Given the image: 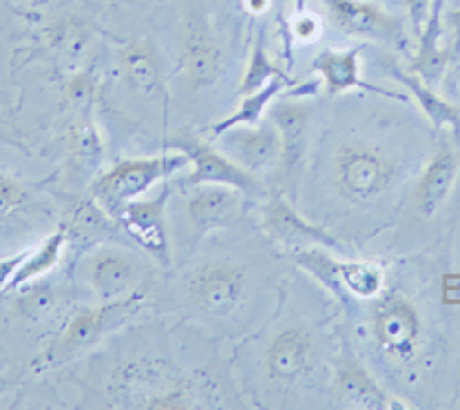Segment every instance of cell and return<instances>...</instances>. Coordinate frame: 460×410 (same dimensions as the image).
Segmentation results:
<instances>
[{
	"label": "cell",
	"mask_w": 460,
	"mask_h": 410,
	"mask_svg": "<svg viewBox=\"0 0 460 410\" xmlns=\"http://www.w3.org/2000/svg\"><path fill=\"white\" fill-rule=\"evenodd\" d=\"M65 231H67L69 242H85V247H93L97 242L118 240L120 236H127L122 231L120 221L102 208L93 196H72L65 208Z\"/></svg>",
	"instance_id": "18"
},
{
	"label": "cell",
	"mask_w": 460,
	"mask_h": 410,
	"mask_svg": "<svg viewBox=\"0 0 460 410\" xmlns=\"http://www.w3.org/2000/svg\"><path fill=\"white\" fill-rule=\"evenodd\" d=\"M315 360V337L314 330L304 323H286L274 332L265 348L267 380L279 388L295 385L309 374Z\"/></svg>",
	"instance_id": "8"
},
{
	"label": "cell",
	"mask_w": 460,
	"mask_h": 410,
	"mask_svg": "<svg viewBox=\"0 0 460 410\" xmlns=\"http://www.w3.org/2000/svg\"><path fill=\"white\" fill-rule=\"evenodd\" d=\"M94 93H97V81L88 72L74 74L63 88L65 102L69 106H74V109H85V106L93 104Z\"/></svg>",
	"instance_id": "32"
},
{
	"label": "cell",
	"mask_w": 460,
	"mask_h": 410,
	"mask_svg": "<svg viewBox=\"0 0 460 410\" xmlns=\"http://www.w3.org/2000/svg\"><path fill=\"white\" fill-rule=\"evenodd\" d=\"M67 245H69V236L67 231H65L63 224H60V227H58L56 231H53L51 236L40 245V247L28 252V256L23 258V263L19 265V270H16L14 277H12L7 290H16L19 286L28 284V281H35V279L51 272V270L60 263V258H63V252Z\"/></svg>",
	"instance_id": "26"
},
{
	"label": "cell",
	"mask_w": 460,
	"mask_h": 410,
	"mask_svg": "<svg viewBox=\"0 0 460 410\" xmlns=\"http://www.w3.org/2000/svg\"><path fill=\"white\" fill-rule=\"evenodd\" d=\"M3 3H16V0H3Z\"/></svg>",
	"instance_id": "39"
},
{
	"label": "cell",
	"mask_w": 460,
	"mask_h": 410,
	"mask_svg": "<svg viewBox=\"0 0 460 410\" xmlns=\"http://www.w3.org/2000/svg\"><path fill=\"white\" fill-rule=\"evenodd\" d=\"M246 270L235 261H208L187 274L189 302L205 316L226 318L246 298Z\"/></svg>",
	"instance_id": "6"
},
{
	"label": "cell",
	"mask_w": 460,
	"mask_h": 410,
	"mask_svg": "<svg viewBox=\"0 0 460 410\" xmlns=\"http://www.w3.org/2000/svg\"><path fill=\"white\" fill-rule=\"evenodd\" d=\"M19 295L14 300V311L26 321H42L47 316H51L53 311L60 305V289L47 281H28V284L19 286Z\"/></svg>",
	"instance_id": "28"
},
{
	"label": "cell",
	"mask_w": 460,
	"mask_h": 410,
	"mask_svg": "<svg viewBox=\"0 0 460 410\" xmlns=\"http://www.w3.org/2000/svg\"><path fill=\"white\" fill-rule=\"evenodd\" d=\"M290 31H293V37L297 42H315L320 37V31H323V23L314 12H299L290 23Z\"/></svg>",
	"instance_id": "33"
},
{
	"label": "cell",
	"mask_w": 460,
	"mask_h": 410,
	"mask_svg": "<svg viewBox=\"0 0 460 410\" xmlns=\"http://www.w3.org/2000/svg\"><path fill=\"white\" fill-rule=\"evenodd\" d=\"M199 399L194 397V389L187 383H172L168 388L159 389L157 395H150L137 404V408L150 410H184L196 408Z\"/></svg>",
	"instance_id": "30"
},
{
	"label": "cell",
	"mask_w": 460,
	"mask_h": 410,
	"mask_svg": "<svg viewBox=\"0 0 460 410\" xmlns=\"http://www.w3.org/2000/svg\"><path fill=\"white\" fill-rule=\"evenodd\" d=\"M449 32H451V44L447 49L449 60H460V7H456L449 16Z\"/></svg>",
	"instance_id": "36"
},
{
	"label": "cell",
	"mask_w": 460,
	"mask_h": 410,
	"mask_svg": "<svg viewBox=\"0 0 460 410\" xmlns=\"http://www.w3.org/2000/svg\"><path fill=\"white\" fill-rule=\"evenodd\" d=\"M262 228L272 240L283 242L290 249L309 247V245H323L332 252L343 254L345 247L334 236L315 227L309 219H304L293 203H288L283 196H270L262 208Z\"/></svg>",
	"instance_id": "16"
},
{
	"label": "cell",
	"mask_w": 460,
	"mask_h": 410,
	"mask_svg": "<svg viewBox=\"0 0 460 410\" xmlns=\"http://www.w3.org/2000/svg\"><path fill=\"white\" fill-rule=\"evenodd\" d=\"M267 120L277 127L279 138H281V166L283 175H293L299 169L306 155L311 137V120H314V104L306 95H283L281 100H274Z\"/></svg>",
	"instance_id": "13"
},
{
	"label": "cell",
	"mask_w": 460,
	"mask_h": 410,
	"mask_svg": "<svg viewBox=\"0 0 460 410\" xmlns=\"http://www.w3.org/2000/svg\"><path fill=\"white\" fill-rule=\"evenodd\" d=\"M28 252H31V249H23V252L14 254V256L0 258V293H5L12 277H14V272L19 270V265L23 263V258L28 256Z\"/></svg>",
	"instance_id": "35"
},
{
	"label": "cell",
	"mask_w": 460,
	"mask_h": 410,
	"mask_svg": "<svg viewBox=\"0 0 460 410\" xmlns=\"http://www.w3.org/2000/svg\"><path fill=\"white\" fill-rule=\"evenodd\" d=\"M396 79L405 85L408 95L417 102V106L424 111V116L433 122V127L445 129V132H454L456 137H460V109L442 100L433 90V85L424 84L417 74H410L408 76V74L396 72Z\"/></svg>",
	"instance_id": "25"
},
{
	"label": "cell",
	"mask_w": 460,
	"mask_h": 410,
	"mask_svg": "<svg viewBox=\"0 0 460 410\" xmlns=\"http://www.w3.org/2000/svg\"><path fill=\"white\" fill-rule=\"evenodd\" d=\"M361 47L355 49H323L314 58V72H318L324 90L330 95H343L350 90H368V93H382L389 95L387 90L377 88V85L367 84L361 79Z\"/></svg>",
	"instance_id": "19"
},
{
	"label": "cell",
	"mask_w": 460,
	"mask_h": 410,
	"mask_svg": "<svg viewBox=\"0 0 460 410\" xmlns=\"http://www.w3.org/2000/svg\"><path fill=\"white\" fill-rule=\"evenodd\" d=\"M228 3H244V0H228Z\"/></svg>",
	"instance_id": "38"
},
{
	"label": "cell",
	"mask_w": 460,
	"mask_h": 410,
	"mask_svg": "<svg viewBox=\"0 0 460 410\" xmlns=\"http://www.w3.org/2000/svg\"><path fill=\"white\" fill-rule=\"evenodd\" d=\"M430 3H433V0H405V10H408V19L410 23H412L414 35H419L421 28H424L426 19H429Z\"/></svg>",
	"instance_id": "34"
},
{
	"label": "cell",
	"mask_w": 460,
	"mask_h": 410,
	"mask_svg": "<svg viewBox=\"0 0 460 410\" xmlns=\"http://www.w3.org/2000/svg\"><path fill=\"white\" fill-rule=\"evenodd\" d=\"M398 178V162L368 141H348L332 157V184L348 203L367 205L392 190Z\"/></svg>",
	"instance_id": "4"
},
{
	"label": "cell",
	"mask_w": 460,
	"mask_h": 410,
	"mask_svg": "<svg viewBox=\"0 0 460 410\" xmlns=\"http://www.w3.org/2000/svg\"><path fill=\"white\" fill-rule=\"evenodd\" d=\"M341 284L348 290L352 300H364L371 302L373 298L387 289L385 286V270L376 261H343L341 258L339 265Z\"/></svg>",
	"instance_id": "27"
},
{
	"label": "cell",
	"mask_w": 460,
	"mask_h": 410,
	"mask_svg": "<svg viewBox=\"0 0 460 410\" xmlns=\"http://www.w3.org/2000/svg\"><path fill=\"white\" fill-rule=\"evenodd\" d=\"M249 196L228 184H196L184 199V217L196 236L233 227L240 219Z\"/></svg>",
	"instance_id": "12"
},
{
	"label": "cell",
	"mask_w": 460,
	"mask_h": 410,
	"mask_svg": "<svg viewBox=\"0 0 460 410\" xmlns=\"http://www.w3.org/2000/svg\"><path fill=\"white\" fill-rule=\"evenodd\" d=\"M334 388L339 392L341 401L350 408L364 410H392V408H410L405 401L394 397L392 392L382 388L373 374L364 367L359 358L348 346L341 348V355L336 358L334 367Z\"/></svg>",
	"instance_id": "15"
},
{
	"label": "cell",
	"mask_w": 460,
	"mask_h": 410,
	"mask_svg": "<svg viewBox=\"0 0 460 410\" xmlns=\"http://www.w3.org/2000/svg\"><path fill=\"white\" fill-rule=\"evenodd\" d=\"M76 277L90 293L97 295V300L111 302L138 290L146 279V265L138 254L122 247L118 240L97 242L81 252Z\"/></svg>",
	"instance_id": "5"
},
{
	"label": "cell",
	"mask_w": 460,
	"mask_h": 410,
	"mask_svg": "<svg viewBox=\"0 0 460 410\" xmlns=\"http://www.w3.org/2000/svg\"><path fill=\"white\" fill-rule=\"evenodd\" d=\"M460 159L454 147L439 146L414 184V208L421 217L438 215L458 183Z\"/></svg>",
	"instance_id": "17"
},
{
	"label": "cell",
	"mask_w": 460,
	"mask_h": 410,
	"mask_svg": "<svg viewBox=\"0 0 460 410\" xmlns=\"http://www.w3.org/2000/svg\"><path fill=\"white\" fill-rule=\"evenodd\" d=\"M442 7H445V0H433L430 3L429 19H426L424 28L417 35L419 49L417 58L412 63V74H417L419 79L429 85L439 84L445 67L449 65V53L439 44V37H442Z\"/></svg>",
	"instance_id": "21"
},
{
	"label": "cell",
	"mask_w": 460,
	"mask_h": 410,
	"mask_svg": "<svg viewBox=\"0 0 460 410\" xmlns=\"http://www.w3.org/2000/svg\"><path fill=\"white\" fill-rule=\"evenodd\" d=\"M293 85H295L293 81L288 79L286 74H283V76H277L274 81L262 85L261 90H253V93L242 95L237 109L233 111L228 118H224V120H219L215 127H212V137L217 138L219 134L233 129V127L256 125V122H261L262 118H265L267 111H270V106H272V102L279 100V97H281L288 88H293Z\"/></svg>",
	"instance_id": "24"
},
{
	"label": "cell",
	"mask_w": 460,
	"mask_h": 410,
	"mask_svg": "<svg viewBox=\"0 0 460 410\" xmlns=\"http://www.w3.org/2000/svg\"><path fill=\"white\" fill-rule=\"evenodd\" d=\"M270 3H272V0H244V3H242V7H244L246 12H252V14H262V12L267 10V7H270Z\"/></svg>",
	"instance_id": "37"
},
{
	"label": "cell",
	"mask_w": 460,
	"mask_h": 410,
	"mask_svg": "<svg viewBox=\"0 0 460 410\" xmlns=\"http://www.w3.org/2000/svg\"><path fill=\"white\" fill-rule=\"evenodd\" d=\"M172 146L182 150V153H187L189 162H191V171L182 180L187 190L189 187H196V184H228V187H235V190L244 192L249 199H265L267 196V190L262 187V180L249 174L237 162H233L221 147L199 141L194 137L178 138Z\"/></svg>",
	"instance_id": "7"
},
{
	"label": "cell",
	"mask_w": 460,
	"mask_h": 410,
	"mask_svg": "<svg viewBox=\"0 0 460 410\" xmlns=\"http://www.w3.org/2000/svg\"><path fill=\"white\" fill-rule=\"evenodd\" d=\"M182 72L191 90L212 88L226 69V56L215 32L200 19L191 16L182 32Z\"/></svg>",
	"instance_id": "14"
},
{
	"label": "cell",
	"mask_w": 460,
	"mask_h": 410,
	"mask_svg": "<svg viewBox=\"0 0 460 410\" xmlns=\"http://www.w3.org/2000/svg\"><path fill=\"white\" fill-rule=\"evenodd\" d=\"M217 138L221 150L256 178L262 180L281 166V138L270 120L233 127Z\"/></svg>",
	"instance_id": "9"
},
{
	"label": "cell",
	"mask_w": 460,
	"mask_h": 410,
	"mask_svg": "<svg viewBox=\"0 0 460 410\" xmlns=\"http://www.w3.org/2000/svg\"><path fill=\"white\" fill-rule=\"evenodd\" d=\"M143 305H146V293L134 290L120 300L79 307L65 321L53 342L37 355L35 362H32V371L42 374V371L63 367V364L85 355L94 346H100L115 330L125 327L141 311Z\"/></svg>",
	"instance_id": "1"
},
{
	"label": "cell",
	"mask_w": 460,
	"mask_h": 410,
	"mask_svg": "<svg viewBox=\"0 0 460 410\" xmlns=\"http://www.w3.org/2000/svg\"><path fill=\"white\" fill-rule=\"evenodd\" d=\"M336 26L348 35L377 40L394 47L408 42L405 23L373 0H324Z\"/></svg>",
	"instance_id": "10"
},
{
	"label": "cell",
	"mask_w": 460,
	"mask_h": 410,
	"mask_svg": "<svg viewBox=\"0 0 460 410\" xmlns=\"http://www.w3.org/2000/svg\"><path fill=\"white\" fill-rule=\"evenodd\" d=\"M367 327L377 351L392 362L410 364L426 343V318L417 302L398 289H385L367 309Z\"/></svg>",
	"instance_id": "3"
},
{
	"label": "cell",
	"mask_w": 460,
	"mask_h": 410,
	"mask_svg": "<svg viewBox=\"0 0 460 410\" xmlns=\"http://www.w3.org/2000/svg\"><path fill=\"white\" fill-rule=\"evenodd\" d=\"M143 3H152V0H143Z\"/></svg>",
	"instance_id": "40"
},
{
	"label": "cell",
	"mask_w": 460,
	"mask_h": 410,
	"mask_svg": "<svg viewBox=\"0 0 460 410\" xmlns=\"http://www.w3.org/2000/svg\"><path fill=\"white\" fill-rule=\"evenodd\" d=\"M168 199H171V187L166 184L159 196L134 201L118 215L127 237H131L147 256L162 265L171 263V240L166 227Z\"/></svg>",
	"instance_id": "11"
},
{
	"label": "cell",
	"mask_w": 460,
	"mask_h": 410,
	"mask_svg": "<svg viewBox=\"0 0 460 410\" xmlns=\"http://www.w3.org/2000/svg\"><path fill=\"white\" fill-rule=\"evenodd\" d=\"M67 147L69 164H72V169L76 171L79 178H94L100 174L106 147L100 127L94 125L90 118H81V120L74 122L72 129H69Z\"/></svg>",
	"instance_id": "23"
},
{
	"label": "cell",
	"mask_w": 460,
	"mask_h": 410,
	"mask_svg": "<svg viewBox=\"0 0 460 410\" xmlns=\"http://www.w3.org/2000/svg\"><path fill=\"white\" fill-rule=\"evenodd\" d=\"M189 155L182 150L150 157H129L115 162L111 169L102 171L90 180V196L118 219L127 205L141 199L164 180L189 169Z\"/></svg>",
	"instance_id": "2"
},
{
	"label": "cell",
	"mask_w": 460,
	"mask_h": 410,
	"mask_svg": "<svg viewBox=\"0 0 460 410\" xmlns=\"http://www.w3.org/2000/svg\"><path fill=\"white\" fill-rule=\"evenodd\" d=\"M118 69L131 90H138L141 95L147 97L166 100L162 63L146 40H134L122 49L118 56Z\"/></svg>",
	"instance_id": "20"
},
{
	"label": "cell",
	"mask_w": 460,
	"mask_h": 410,
	"mask_svg": "<svg viewBox=\"0 0 460 410\" xmlns=\"http://www.w3.org/2000/svg\"><path fill=\"white\" fill-rule=\"evenodd\" d=\"M32 203L31 190L14 175L0 171V221L12 219Z\"/></svg>",
	"instance_id": "31"
},
{
	"label": "cell",
	"mask_w": 460,
	"mask_h": 410,
	"mask_svg": "<svg viewBox=\"0 0 460 410\" xmlns=\"http://www.w3.org/2000/svg\"><path fill=\"white\" fill-rule=\"evenodd\" d=\"M277 76H283V69L279 67L272 60L270 51H267L265 44V32L256 37L253 42L252 56H249V65H246L244 79H242L240 93L246 95V93H253V90H261L262 85H267L270 81H274Z\"/></svg>",
	"instance_id": "29"
},
{
	"label": "cell",
	"mask_w": 460,
	"mask_h": 410,
	"mask_svg": "<svg viewBox=\"0 0 460 410\" xmlns=\"http://www.w3.org/2000/svg\"><path fill=\"white\" fill-rule=\"evenodd\" d=\"M288 258H290L297 268H302L304 272H309L324 290H330L341 305H355V300H352L350 295H348V290L343 289V284H341V258L332 256L330 249L323 247V245H309V247L290 249V252H288Z\"/></svg>",
	"instance_id": "22"
}]
</instances>
